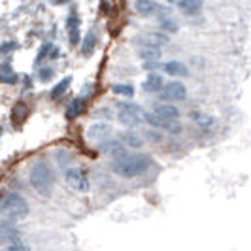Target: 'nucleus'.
<instances>
[{"mask_svg":"<svg viewBox=\"0 0 251 251\" xmlns=\"http://www.w3.org/2000/svg\"><path fill=\"white\" fill-rule=\"evenodd\" d=\"M151 164H153V161L146 153H130V155L121 153V155H117L113 159L112 170L117 176L130 179V177H138L144 172H148L151 168Z\"/></svg>","mask_w":251,"mask_h":251,"instance_id":"1","label":"nucleus"},{"mask_svg":"<svg viewBox=\"0 0 251 251\" xmlns=\"http://www.w3.org/2000/svg\"><path fill=\"white\" fill-rule=\"evenodd\" d=\"M28 179L36 193H40L42 197H50L51 185H53V172H51V166L44 159H38L36 163L32 164Z\"/></svg>","mask_w":251,"mask_h":251,"instance_id":"2","label":"nucleus"},{"mask_svg":"<svg viewBox=\"0 0 251 251\" xmlns=\"http://www.w3.org/2000/svg\"><path fill=\"white\" fill-rule=\"evenodd\" d=\"M30 212L28 202L19 193H8L6 197L0 199V214L8 215L12 219H23Z\"/></svg>","mask_w":251,"mask_h":251,"instance_id":"3","label":"nucleus"},{"mask_svg":"<svg viewBox=\"0 0 251 251\" xmlns=\"http://www.w3.org/2000/svg\"><path fill=\"white\" fill-rule=\"evenodd\" d=\"M132 6H134L136 13L142 15V17H153V15H157V17H170L172 15V6L159 4L155 0H134Z\"/></svg>","mask_w":251,"mask_h":251,"instance_id":"4","label":"nucleus"},{"mask_svg":"<svg viewBox=\"0 0 251 251\" xmlns=\"http://www.w3.org/2000/svg\"><path fill=\"white\" fill-rule=\"evenodd\" d=\"M159 99L166 102H181L187 99V87L181 81H168L159 91Z\"/></svg>","mask_w":251,"mask_h":251,"instance_id":"5","label":"nucleus"},{"mask_svg":"<svg viewBox=\"0 0 251 251\" xmlns=\"http://www.w3.org/2000/svg\"><path fill=\"white\" fill-rule=\"evenodd\" d=\"M64 179H66V183L72 189H75V191L85 193L89 189L87 176H85V172L79 170V168H74V166H72V168H66V170H64Z\"/></svg>","mask_w":251,"mask_h":251,"instance_id":"6","label":"nucleus"},{"mask_svg":"<svg viewBox=\"0 0 251 251\" xmlns=\"http://www.w3.org/2000/svg\"><path fill=\"white\" fill-rule=\"evenodd\" d=\"M168 6L177 8L185 15H199L204 8V0H164Z\"/></svg>","mask_w":251,"mask_h":251,"instance_id":"7","label":"nucleus"},{"mask_svg":"<svg viewBox=\"0 0 251 251\" xmlns=\"http://www.w3.org/2000/svg\"><path fill=\"white\" fill-rule=\"evenodd\" d=\"M136 42H138L140 46H157V48H161V46L170 44V36L164 34L163 30H153V32L140 34V36L136 38Z\"/></svg>","mask_w":251,"mask_h":251,"instance_id":"8","label":"nucleus"},{"mask_svg":"<svg viewBox=\"0 0 251 251\" xmlns=\"http://www.w3.org/2000/svg\"><path fill=\"white\" fill-rule=\"evenodd\" d=\"M97 150L104 153V155H112V157H117L121 153H125V144L121 140H115V138H106L99 142Z\"/></svg>","mask_w":251,"mask_h":251,"instance_id":"9","label":"nucleus"},{"mask_svg":"<svg viewBox=\"0 0 251 251\" xmlns=\"http://www.w3.org/2000/svg\"><path fill=\"white\" fill-rule=\"evenodd\" d=\"M112 126L108 125V123H95V125H91L87 128V138L93 140V142H102V140L110 138L112 136Z\"/></svg>","mask_w":251,"mask_h":251,"instance_id":"10","label":"nucleus"},{"mask_svg":"<svg viewBox=\"0 0 251 251\" xmlns=\"http://www.w3.org/2000/svg\"><path fill=\"white\" fill-rule=\"evenodd\" d=\"M79 17L72 13L68 19H66V28H68V42L72 44V46H77L79 44V40H81V32H79Z\"/></svg>","mask_w":251,"mask_h":251,"instance_id":"11","label":"nucleus"},{"mask_svg":"<svg viewBox=\"0 0 251 251\" xmlns=\"http://www.w3.org/2000/svg\"><path fill=\"white\" fill-rule=\"evenodd\" d=\"M163 70L172 77H187L189 75L187 64L181 63V61H168L163 64Z\"/></svg>","mask_w":251,"mask_h":251,"instance_id":"12","label":"nucleus"},{"mask_svg":"<svg viewBox=\"0 0 251 251\" xmlns=\"http://www.w3.org/2000/svg\"><path fill=\"white\" fill-rule=\"evenodd\" d=\"M164 85V77L161 74H157V72H151L148 77H146V81L142 83V89L146 91V93H159Z\"/></svg>","mask_w":251,"mask_h":251,"instance_id":"13","label":"nucleus"},{"mask_svg":"<svg viewBox=\"0 0 251 251\" xmlns=\"http://www.w3.org/2000/svg\"><path fill=\"white\" fill-rule=\"evenodd\" d=\"M153 112L157 113V115H161L163 119H177L179 117V110H177L174 104H168V102L155 104L153 106Z\"/></svg>","mask_w":251,"mask_h":251,"instance_id":"14","label":"nucleus"},{"mask_svg":"<svg viewBox=\"0 0 251 251\" xmlns=\"http://www.w3.org/2000/svg\"><path fill=\"white\" fill-rule=\"evenodd\" d=\"M138 57L142 61H159L163 57V50L157 46H140Z\"/></svg>","mask_w":251,"mask_h":251,"instance_id":"15","label":"nucleus"},{"mask_svg":"<svg viewBox=\"0 0 251 251\" xmlns=\"http://www.w3.org/2000/svg\"><path fill=\"white\" fill-rule=\"evenodd\" d=\"M85 110V99L83 97H77L74 100L68 104V108H66V119H75V117H79L81 113Z\"/></svg>","mask_w":251,"mask_h":251,"instance_id":"16","label":"nucleus"},{"mask_svg":"<svg viewBox=\"0 0 251 251\" xmlns=\"http://www.w3.org/2000/svg\"><path fill=\"white\" fill-rule=\"evenodd\" d=\"M142 119L150 126H153V128H166L168 121H170V119H163L161 115H157L155 112H144Z\"/></svg>","mask_w":251,"mask_h":251,"instance_id":"17","label":"nucleus"},{"mask_svg":"<svg viewBox=\"0 0 251 251\" xmlns=\"http://www.w3.org/2000/svg\"><path fill=\"white\" fill-rule=\"evenodd\" d=\"M95 48H97V36H95L93 30H89L85 38H83V42H81V55L83 57H91L95 53Z\"/></svg>","mask_w":251,"mask_h":251,"instance_id":"18","label":"nucleus"},{"mask_svg":"<svg viewBox=\"0 0 251 251\" xmlns=\"http://www.w3.org/2000/svg\"><path fill=\"white\" fill-rule=\"evenodd\" d=\"M117 119H119V123H123L125 126H138L144 119H142V115L138 113H130V112H119L117 113Z\"/></svg>","mask_w":251,"mask_h":251,"instance_id":"19","label":"nucleus"},{"mask_svg":"<svg viewBox=\"0 0 251 251\" xmlns=\"http://www.w3.org/2000/svg\"><path fill=\"white\" fill-rule=\"evenodd\" d=\"M70 83H72V75H66V77H63L55 87L51 89V93H50V97L55 100V99H61L64 93L68 91V87H70Z\"/></svg>","mask_w":251,"mask_h":251,"instance_id":"20","label":"nucleus"},{"mask_svg":"<svg viewBox=\"0 0 251 251\" xmlns=\"http://www.w3.org/2000/svg\"><path fill=\"white\" fill-rule=\"evenodd\" d=\"M0 240H6V242L19 240L17 238V230L8 221H0Z\"/></svg>","mask_w":251,"mask_h":251,"instance_id":"21","label":"nucleus"},{"mask_svg":"<svg viewBox=\"0 0 251 251\" xmlns=\"http://www.w3.org/2000/svg\"><path fill=\"white\" fill-rule=\"evenodd\" d=\"M191 119L199 126H202V128L214 125V117H212V115H206L204 112H193L191 113Z\"/></svg>","mask_w":251,"mask_h":251,"instance_id":"22","label":"nucleus"},{"mask_svg":"<svg viewBox=\"0 0 251 251\" xmlns=\"http://www.w3.org/2000/svg\"><path fill=\"white\" fill-rule=\"evenodd\" d=\"M121 142L125 144V146H128L130 150H140L142 148V138H140L138 134H134V132H125L123 136H121Z\"/></svg>","mask_w":251,"mask_h":251,"instance_id":"23","label":"nucleus"},{"mask_svg":"<svg viewBox=\"0 0 251 251\" xmlns=\"http://www.w3.org/2000/svg\"><path fill=\"white\" fill-rule=\"evenodd\" d=\"M113 95H119V97H126V99H132L134 97V87L130 83H117L112 87Z\"/></svg>","mask_w":251,"mask_h":251,"instance_id":"24","label":"nucleus"},{"mask_svg":"<svg viewBox=\"0 0 251 251\" xmlns=\"http://www.w3.org/2000/svg\"><path fill=\"white\" fill-rule=\"evenodd\" d=\"M115 108H117L119 112H130V113L144 115V110L140 108L138 104H134V102H117V104H115Z\"/></svg>","mask_w":251,"mask_h":251,"instance_id":"25","label":"nucleus"},{"mask_svg":"<svg viewBox=\"0 0 251 251\" xmlns=\"http://www.w3.org/2000/svg\"><path fill=\"white\" fill-rule=\"evenodd\" d=\"M159 26H161V30H164V32H170V34H174V32H177V30H179V25H177L174 19H170V17H161Z\"/></svg>","mask_w":251,"mask_h":251,"instance_id":"26","label":"nucleus"},{"mask_svg":"<svg viewBox=\"0 0 251 251\" xmlns=\"http://www.w3.org/2000/svg\"><path fill=\"white\" fill-rule=\"evenodd\" d=\"M4 251H30V248H28V244L21 242V240H13V242H10V244L6 246Z\"/></svg>","mask_w":251,"mask_h":251,"instance_id":"27","label":"nucleus"},{"mask_svg":"<svg viewBox=\"0 0 251 251\" xmlns=\"http://www.w3.org/2000/svg\"><path fill=\"white\" fill-rule=\"evenodd\" d=\"M51 50H53V46H51V44H44V46H42V50L38 51V57H36V66L40 63H42V61H44V59H46V57H48V55H50L51 53Z\"/></svg>","mask_w":251,"mask_h":251,"instance_id":"28","label":"nucleus"},{"mask_svg":"<svg viewBox=\"0 0 251 251\" xmlns=\"http://www.w3.org/2000/svg\"><path fill=\"white\" fill-rule=\"evenodd\" d=\"M55 75V70L53 68H40V72H38V77H40V81H50L51 77Z\"/></svg>","mask_w":251,"mask_h":251,"instance_id":"29","label":"nucleus"},{"mask_svg":"<svg viewBox=\"0 0 251 251\" xmlns=\"http://www.w3.org/2000/svg\"><path fill=\"white\" fill-rule=\"evenodd\" d=\"M164 130H166V132H170V134H179V132H181V125L177 123V119H170Z\"/></svg>","mask_w":251,"mask_h":251,"instance_id":"30","label":"nucleus"},{"mask_svg":"<svg viewBox=\"0 0 251 251\" xmlns=\"http://www.w3.org/2000/svg\"><path fill=\"white\" fill-rule=\"evenodd\" d=\"M142 68H144V70H150V72L161 70V68H163V63H161V61H144V63H142Z\"/></svg>","mask_w":251,"mask_h":251,"instance_id":"31","label":"nucleus"},{"mask_svg":"<svg viewBox=\"0 0 251 251\" xmlns=\"http://www.w3.org/2000/svg\"><path fill=\"white\" fill-rule=\"evenodd\" d=\"M57 155H59V164H61V166H64V163H70V159H72V155L64 150H59Z\"/></svg>","mask_w":251,"mask_h":251,"instance_id":"32","label":"nucleus"},{"mask_svg":"<svg viewBox=\"0 0 251 251\" xmlns=\"http://www.w3.org/2000/svg\"><path fill=\"white\" fill-rule=\"evenodd\" d=\"M17 81V75L13 72H8V74H0V83H15Z\"/></svg>","mask_w":251,"mask_h":251,"instance_id":"33","label":"nucleus"},{"mask_svg":"<svg viewBox=\"0 0 251 251\" xmlns=\"http://www.w3.org/2000/svg\"><path fill=\"white\" fill-rule=\"evenodd\" d=\"M15 50V42H4L2 46H0V53H8V51Z\"/></svg>","mask_w":251,"mask_h":251,"instance_id":"34","label":"nucleus"},{"mask_svg":"<svg viewBox=\"0 0 251 251\" xmlns=\"http://www.w3.org/2000/svg\"><path fill=\"white\" fill-rule=\"evenodd\" d=\"M146 136H148V138H151V140H155V142H159V140H161V134H157V132H148V134H146Z\"/></svg>","mask_w":251,"mask_h":251,"instance_id":"35","label":"nucleus"},{"mask_svg":"<svg viewBox=\"0 0 251 251\" xmlns=\"http://www.w3.org/2000/svg\"><path fill=\"white\" fill-rule=\"evenodd\" d=\"M53 4H57V6H61V4H66V2H70V0H51Z\"/></svg>","mask_w":251,"mask_h":251,"instance_id":"36","label":"nucleus"}]
</instances>
